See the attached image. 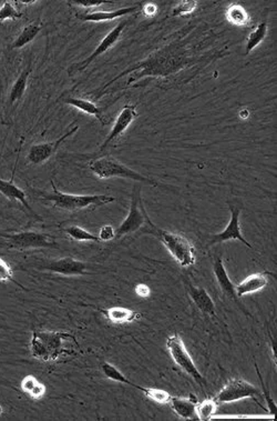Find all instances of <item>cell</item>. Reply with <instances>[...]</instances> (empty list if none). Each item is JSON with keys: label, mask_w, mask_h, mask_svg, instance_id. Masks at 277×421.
Here are the masks:
<instances>
[{"label": "cell", "mask_w": 277, "mask_h": 421, "mask_svg": "<svg viewBox=\"0 0 277 421\" xmlns=\"http://www.w3.org/2000/svg\"><path fill=\"white\" fill-rule=\"evenodd\" d=\"M52 191H41L32 188V193L41 202H46L56 209L78 213V211L88 209V208L102 207L115 202V197L108 195H71L58 191L54 180H50Z\"/></svg>", "instance_id": "cell-1"}, {"label": "cell", "mask_w": 277, "mask_h": 421, "mask_svg": "<svg viewBox=\"0 0 277 421\" xmlns=\"http://www.w3.org/2000/svg\"><path fill=\"white\" fill-rule=\"evenodd\" d=\"M70 341H77L74 336L66 332H34L30 341V354L43 363L56 361L63 355H71L67 348Z\"/></svg>", "instance_id": "cell-2"}, {"label": "cell", "mask_w": 277, "mask_h": 421, "mask_svg": "<svg viewBox=\"0 0 277 421\" xmlns=\"http://www.w3.org/2000/svg\"><path fill=\"white\" fill-rule=\"evenodd\" d=\"M143 233L157 237L169 250L172 257L175 258L182 267H190L195 263V246L192 245L191 241L183 235L159 228L155 224H152L150 218L146 220Z\"/></svg>", "instance_id": "cell-3"}, {"label": "cell", "mask_w": 277, "mask_h": 421, "mask_svg": "<svg viewBox=\"0 0 277 421\" xmlns=\"http://www.w3.org/2000/svg\"><path fill=\"white\" fill-rule=\"evenodd\" d=\"M89 168L98 178L110 179L118 177V178L130 179L133 182H140L142 185L146 184V185L153 186V187L160 186L153 179L142 176L141 173H137L131 168L126 167V164H123L113 157L106 156L95 159L89 164Z\"/></svg>", "instance_id": "cell-4"}, {"label": "cell", "mask_w": 277, "mask_h": 421, "mask_svg": "<svg viewBox=\"0 0 277 421\" xmlns=\"http://www.w3.org/2000/svg\"><path fill=\"white\" fill-rule=\"evenodd\" d=\"M141 185L142 184L139 182L133 187L131 205H130V209H129L128 216L115 230V239H120L122 237L135 234V231L140 230L142 227H144L146 220L149 219L146 208L143 206L142 197H141V193H142Z\"/></svg>", "instance_id": "cell-5"}, {"label": "cell", "mask_w": 277, "mask_h": 421, "mask_svg": "<svg viewBox=\"0 0 277 421\" xmlns=\"http://www.w3.org/2000/svg\"><path fill=\"white\" fill-rule=\"evenodd\" d=\"M0 238L6 240L7 246L10 249L17 250H28V249L38 248H59L54 237L41 233V231H19L14 234H5L0 233Z\"/></svg>", "instance_id": "cell-6"}, {"label": "cell", "mask_w": 277, "mask_h": 421, "mask_svg": "<svg viewBox=\"0 0 277 421\" xmlns=\"http://www.w3.org/2000/svg\"><path fill=\"white\" fill-rule=\"evenodd\" d=\"M166 347L169 350L170 355L172 359L175 360V364L180 367L182 371L186 372V375H189L193 380L201 387L203 393L206 396V378L201 375V372L195 366V361L192 359L189 352L186 350V345L183 343L182 338L175 334L166 341Z\"/></svg>", "instance_id": "cell-7"}, {"label": "cell", "mask_w": 277, "mask_h": 421, "mask_svg": "<svg viewBox=\"0 0 277 421\" xmlns=\"http://www.w3.org/2000/svg\"><path fill=\"white\" fill-rule=\"evenodd\" d=\"M258 397L262 398L263 395L257 387L253 386L243 379L233 378L228 381L223 389L217 393L214 400L217 404H229L241 399L254 398Z\"/></svg>", "instance_id": "cell-8"}, {"label": "cell", "mask_w": 277, "mask_h": 421, "mask_svg": "<svg viewBox=\"0 0 277 421\" xmlns=\"http://www.w3.org/2000/svg\"><path fill=\"white\" fill-rule=\"evenodd\" d=\"M90 263L72 257H63L59 259L43 260L37 263V268L45 272L63 274V276H83L90 272Z\"/></svg>", "instance_id": "cell-9"}, {"label": "cell", "mask_w": 277, "mask_h": 421, "mask_svg": "<svg viewBox=\"0 0 277 421\" xmlns=\"http://www.w3.org/2000/svg\"><path fill=\"white\" fill-rule=\"evenodd\" d=\"M129 23H130V19L120 21L119 25H117L115 28L112 29L111 32H109L106 37L103 38L102 41L98 45L97 48H96L95 52H92L91 55L86 58L85 61H81V63H78V64L72 65L71 67H69V76L75 75L76 72H80L87 69L89 65H91L98 57H100L104 52L111 50L112 47L115 46V43L119 41V38L122 35L123 30L128 26Z\"/></svg>", "instance_id": "cell-10"}, {"label": "cell", "mask_w": 277, "mask_h": 421, "mask_svg": "<svg viewBox=\"0 0 277 421\" xmlns=\"http://www.w3.org/2000/svg\"><path fill=\"white\" fill-rule=\"evenodd\" d=\"M79 129V126H75L68 133H65L63 137L58 138L54 142H43V144H32L29 149L28 158L29 162L32 164H41L52 158L57 150L60 148L61 144L66 142V139L72 136L74 133Z\"/></svg>", "instance_id": "cell-11"}, {"label": "cell", "mask_w": 277, "mask_h": 421, "mask_svg": "<svg viewBox=\"0 0 277 421\" xmlns=\"http://www.w3.org/2000/svg\"><path fill=\"white\" fill-rule=\"evenodd\" d=\"M230 210H231V220H230L229 225L226 226L225 229L222 233H220V234L212 236L209 246L225 243V241H230V240H240L241 243H243L246 247L252 248L251 244L244 238L243 235L241 233L240 206L234 205V204L231 205L230 204Z\"/></svg>", "instance_id": "cell-12"}, {"label": "cell", "mask_w": 277, "mask_h": 421, "mask_svg": "<svg viewBox=\"0 0 277 421\" xmlns=\"http://www.w3.org/2000/svg\"><path fill=\"white\" fill-rule=\"evenodd\" d=\"M139 114L137 111V105H126L115 119V125L111 131L107 136L106 140L100 146V151L108 148L110 144H115L118 139L122 136L129 126L135 122Z\"/></svg>", "instance_id": "cell-13"}, {"label": "cell", "mask_w": 277, "mask_h": 421, "mask_svg": "<svg viewBox=\"0 0 277 421\" xmlns=\"http://www.w3.org/2000/svg\"><path fill=\"white\" fill-rule=\"evenodd\" d=\"M142 9V5L124 7L112 12H76V17L82 21H91V23H101V21H111L115 18L124 17L135 14L137 10Z\"/></svg>", "instance_id": "cell-14"}, {"label": "cell", "mask_w": 277, "mask_h": 421, "mask_svg": "<svg viewBox=\"0 0 277 421\" xmlns=\"http://www.w3.org/2000/svg\"><path fill=\"white\" fill-rule=\"evenodd\" d=\"M186 288L192 301L195 303V306L203 314L217 318L214 303L206 289L192 285L190 281H186Z\"/></svg>", "instance_id": "cell-15"}, {"label": "cell", "mask_w": 277, "mask_h": 421, "mask_svg": "<svg viewBox=\"0 0 277 421\" xmlns=\"http://www.w3.org/2000/svg\"><path fill=\"white\" fill-rule=\"evenodd\" d=\"M0 193L6 197L7 199L10 200V202H21V205L29 211V214L36 217V218H38L41 222V217L34 213V209L27 202V193L21 188L14 185L12 178V180H3V179H0Z\"/></svg>", "instance_id": "cell-16"}, {"label": "cell", "mask_w": 277, "mask_h": 421, "mask_svg": "<svg viewBox=\"0 0 277 421\" xmlns=\"http://www.w3.org/2000/svg\"><path fill=\"white\" fill-rule=\"evenodd\" d=\"M32 72V61L29 59L28 65L26 68L21 72V75L18 76V78L12 85L10 93H9L8 108H12L16 105L21 102L25 93H26L27 84H28V78Z\"/></svg>", "instance_id": "cell-17"}, {"label": "cell", "mask_w": 277, "mask_h": 421, "mask_svg": "<svg viewBox=\"0 0 277 421\" xmlns=\"http://www.w3.org/2000/svg\"><path fill=\"white\" fill-rule=\"evenodd\" d=\"M213 272H214L217 285L220 287L222 292H223L225 296H228V297L231 298L232 300L237 301L236 292H235V285L232 283L229 274L226 272L223 260L221 259L220 257H217V256L214 258V263H213Z\"/></svg>", "instance_id": "cell-18"}, {"label": "cell", "mask_w": 277, "mask_h": 421, "mask_svg": "<svg viewBox=\"0 0 277 421\" xmlns=\"http://www.w3.org/2000/svg\"><path fill=\"white\" fill-rule=\"evenodd\" d=\"M63 104L69 105V106H72V107L77 108V109L81 110V111L88 114V115L93 116L101 122L102 126H106V124H108L106 117H104V109L106 108L98 107L95 102H92L89 99L76 98V97L69 96V97L63 99Z\"/></svg>", "instance_id": "cell-19"}, {"label": "cell", "mask_w": 277, "mask_h": 421, "mask_svg": "<svg viewBox=\"0 0 277 421\" xmlns=\"http://www.w3.org/2000/svg\"><path fill=\"white\" fill-rule=\"evenodd\" d=\"M100 312L104 314V317L111 323L115 325H123V323H135L139 321L142 314L135 312L132 309L124 308V307H112V308L100 309Z\"/></svg>", "instance_id": "cell-20"}, {"label": "cell", "mask_w": 277, "mask_h": 421, "mask_svg": "<svg viewBox=\"0 0 277 421\" xmlns=\"http://www.w3.org/2000/svg\"><path fill=\"white\" fill-rule=\"evenodd\" d=\"M267 272L251 274L244 279L240 285H235V292L237 298L244 297L246 294L256 292L265 288L269 285V279L266 277Z\"/></svg>", "instance_id": "cell-21"}, {"label": "cell", "mask_w": 277, "mask_h": 421, "mask_svg": "<svg viewBox=\"0 0 277 421\" xmlns=\"http://www.w3.org/2000/svg\"><path fill=\"white\" fill-rule=\"evenodd\" d=\"M197 397L195 399L177 398L172 397L170 406L177 415L184 419H197Z\"/></svg>", "instance_id": "cell-22"}, {"label": "cell", "mask_w": 277, "mask_h": 421, "mask_svg": "<svg viewBox=\"0 0 277 421\" xmlns=\"http://www.w3.org/2000/svg\"><path fill=\"white\" fill-rule=\"evenodd\" d=\"M43 26L41 23L34 21L29 23L25 28L21 30V34L16 38V41L12 43L10 50H21L23 47L27 46L28 43H32L34 38L37 37L38 34L41 32Z\"/></svg>", "instance_id": "cell-23"}, {"label": "cell", "mask_w": 277, "mask_h": 421, "mask_svg": "<svg viewBox=\"0 0 277 421\" xmlns=\"http://www.w3.org/2000/svg\"><path fill=\"white\" fill-rule=\"evenodd\" d=\"M267 29H269V25H267V14H264L263 19L261 21L250 34L247 37V43L245 46V55H249L252 50L256 48L262 41H264L267 35Z\"/></svg>", "instance_id": "cell-24"}, {"label": "cell", "mask_w": 277, "mask_h": 421, "mask_svg": "<svg viewBox=\"0 0 277 421\" xmlns=\"http://www.w3.org/2000/svg\"><path fill=\"white\" fill-rule=\"evenodd\" d=\"M21 388L23 393L30 396L32 399H41L46 393L45 385L41 384V381L32 375L26 376L21 380Z\"/></svg>", "instance_id": "cell-25"}, {"label": "cell", "mask_w": 277, "mask_h": 421, "mask_svg": "<svg viewBox=\"0 0 277 421\" xmlns=\"http://www.w3.org/2000/svg\"><path fill=\"white\" fill-rule=\"evenodd\" d=\"M226 19L234 26H247L250 23L249 12L239 3H233L226 10Z\"/></svg>", "instance_id": "cell-26"}, {"label": "cell", "mask_w": 277, "mask_h": 421, "mask_svg": "<svg viewBox=\"0 0 277 421\" xmlns=\"http://www.w3.org/2000/svg\"><path fill=\"white\" fill-rule=\"evenodd\" d=\"M101 370H102L103 375L106 376L107 378L110 379V380L135 387V388H137V390H140L143 393V390H144L143 387L137 386V385L133 384L132 381L129 380L126 376L123 375L122 372L118 369V368H115L113 365L109 364V363H102Z\"/></svg>", "instance_id": "cell-27"}, {"label": "cell", "mask_w": 277, "mask_h": 421, "mask_svg": "<svg viewBox=\"0 0 277 421\" xmlns=\"http://www.w3.org/2000/svg\"><path fill=\"white\" fill-rule=\"evenodd\" d=\"M71 239L76 241H92V243H100L99 237L89 233L86 229L81 228L77 225H70L63 229Z\"/></svg>", "instance_id": "cell-28"}, {"label": "cell", "mask_w": 277, "mask_h": 421, "mask_svg": "<svg viewBox=\"0 0 277 421\" xmlns=\"http://www.w3.org/2000/svg\"><path fill=\"white\" fill-rule=\"evenodd\" d=\"M217 402L214 399L206 398V400L197 406V419L202 421L211 420L217 411Z\"/></svg>", "instance_id": "cell-29"}, {"label": "cell", "mask_w": 277, "mask_h": 421, "mask_svg": "<svg viewBox=\"0 0 277 421\" xmlns=\"http://www.w3.org/2000/svg\"><path fill=\"white\" fill-rule=\"evenodd\" d=\"M23 12H18L16 1H3L0 7V21H16L23 17Z\"/></svg>", "instance_id": "cell-30"}, {"label": "cell", "mask_w": 277, "mask_h": 421, "mask_svg": "<svg viewBox=\"0 0 277 421\" xmlns=\"http://www.w3.org/2000/svg\"><path fill=\"white\" fill-rule=\"evenodd\" d=\"M143 393L148 398L155 401L157 404H170V400L172 398V396L168 391L163 389H157V388H144Z\"/></svg>", "instance_id": "cell-31"}, {"label": "cell", "mask_w": 277, "mask_h": 421, "mask_svg": "<svg viewBox=\"0 0 277 421\" xmlns=\"http://www.w3.org/2000/svg\"><path fill=\"white\" fill-rule=\"evenodd\" d=\"M197 6V1H195V0H183V1H180L173 8L171 12V17H177V16L191 14L193 10H195Z\"/></svg>", "instance_id": "cell-32"}, {"label": "cell", "mask_w": 277, "mask_h": 421, "mask_svg": "<svg viewBox=\"0 0 277 421\" xmlns=\"http://www.w3.org/2000/svg\"><path fill=\"white\" fill-rule=\"evenodd\" d=\"M0 281L1 283L12 281V283H18L14 281L12 267L3 258H0Z\"/></svg>", "instance_id": "cell-33"}, {"label": "cell", "mask_w": 277, "mask_h": 421, "mask_svg": "<svg viewBox=\"0 0 277 421\" xmlns=\"http://www.w3.org/2000/svg\"><path fill=\"white\" fill-rule=\"evenodd\" d=\"M255 369H256L257 376H258V379H260L261 385H262V388H263L264 396H265V400L267 402V406L269 408V413L271 415H276V404H275L274 400L272 399L271 395H269V390L266 389L265 384H264L263 377L261 375L260 369H258V367L257 365H255Z\"/></svg>", "instance_id": "cell-34"}, {"label": "cell", "mask_w": 277, "mask_h": 421, "mask_svg": "<svg viewBox=\"0 0 277 421\" xmlns=\"http://www.w3.org/2000/svg\"><path fill=\"white\" fill-rule=\"evenodd\" d=\"M115 229L112 226H103L102 228L99 231V239L100 241H110L115 239Z\"/></svg>", "instance_id": "cell-35"}, {"label": "cell", "mask_w": 277, "mask_h": 421, "mask_svg": "<svg viewBox=\"0 0 277 421\" xmlns=\"http://www.w3.org/2000/svg\"><path fill=\"white\" fill-rule=\"evenodd\" d=\"M111 1H89V0H80V1H72L71 3H77L78 6H82L83 8H92L98 7L102 3H110Z\"/></svg>", "instance_id": "cell-36"}, {"label": "cell", "mask_w": 277, "mask_h": 421, "mask_svg": "<svg viewBox=\"0 0 277 421\" xmlns=\"http://www.w3.org/2000/svg\"><path fill=\"white\" fill-rule=\"evenodd\" d=\"M135 292L137 296H140L142 298L149 297L151 294V289L149 288V285H146V283H139L135 287Z\"/></svg>", "instance_id": "cell-37"}, {"label": "cell", "mask_w": 277, "mask_h": 421, "mask_svg": "<svg viewBox=\"0 0 277 421\" xmlns=\"http://www.w3.org/2000/svg\"><path fill=\"white\" fill-rule=\"evenodd\" d=\"M143 12L146 16H152V14H155L157 12V7L153 5V3H148L146 6L143 7Z\"/></svg>", "instance_id": "cell-38"}, {"label": "cell", "mask_w": 277, "mask_h": 421, "mask_svg": "<svg viewBox=\"0 0 277 421\" xmlns=\"http://www.w3.org/2000/svg\"><path fill=\"white\" fill-rule=\"evenodd\" d=\"M1 413H3V408L0 406V415H1Z\"/></svg>", "instance_id": "cell-39"}]
</instances>
